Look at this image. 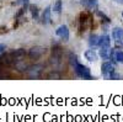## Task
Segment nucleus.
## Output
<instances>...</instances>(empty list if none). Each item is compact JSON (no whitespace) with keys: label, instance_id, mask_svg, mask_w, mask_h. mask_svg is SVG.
<instances>
[{"label":"nucleus","instance_id":"dca6fc26","mask_svg":"<svg viewBox=\"0 0 123 122\" xmlns=\"http://www.w3.org/2000/svg\"><path fill=\"white\" fill-rule=\"evenodd\" d=\"M5 51V45H0V53H3Z\"/></svg>","mask_w":123,"mask_h":122},{"label":"nucleus","instance_id":"20e7f679","mask_svg":"<svg viewBox=\"0 0 123 122\" xmlns=\"http://www.w3.org/2000/svg\"><path fill=\"white\" fill-rule=\"evenodd\" d=\"M46 52V48H43V47H33L32 49L30 51V57L32 58V59H37V58H39L41 56H42L43 53Z\"/></svg>","mask_w":123,"mask_h":122},{"label":"nucleus","instance_id":"423d86ee","mask_svg":"<svg viewBox=\"0 0 123 122\" xmlns=\"http://www.w3.org/2000/svg\"><path fill=\"white\" fill-rule=\"evenodd\" d=\"M112 37L117 43H121V41L123 39V28L121 27H115L112 30Z\"/></svg>","mask_w":123,"mask_h":122},{"label":"nucleus","instance_id":"1a4fd4ad","mask_svg":"<svg viewBox=\"0 0 123 122\" xmlns=\"http://www.w3.org/2000/svg\"><path fill=\"white\" fill-rule=\"evenodd\" d=\"M98 43H100V37L97 35H91L89 37V46L91 48H96L98 47Z\"/></svg>","mask_w":123,"mask_h":122},{"label":"nucleus","instance_id":"7ed1b4c3","mask_svg":"<svg viewBox=\"0 0 123 122\" xmlns=\"http://www.w3.org/2000/svg\"><path fill=\"white\" fill-rule=\"evenodd\" d=\"M55 33L57 36H59L63 41H68L69 39V28L67 25H62L55 30Z\"/></svg>","mask_w":123,"mask_h":122},{"label":"nucleus","instance_id":"9b49d317","mask_svg":"<svg viewBox=\"0 0 123 122\" xmlns=\"http://www.w3.org/2000/svg\"><path fill=\"white\" fill-rule=\"evenodd\" d=\"M42 22L43 24H49L50 22V7H46V10L43 11V16H42Z\"/></svg>","mask_w":123,"mask_h":122},{"label":"nucleus","instance_id":"ddd939ff","mask_svg":"<svg viewBox=\"0 0 123 122\" xmlns=\"http://www.w3.org/2000/svg\"><path fill=\"white\" fill-rule=\"evenodd\" d=\"M53 11L57 13L58 15L62 13V0H57V1L54 3V5H53Z\"/></svg>","mask_w":123,"mask_h":122},{"label":"nucleus","instance_id":"f8f14e48","mask_svg":"<svg viewBox=\"0 0 123 122\" xmlns=\"http://www.w3.org/2000/svg\"><path fill=\"white\" fill-rule=\"evenodd\" d=\"M115 59L117 60V63H122L123 64V51H116L113 52Z\"/></svg>","mask_w":123,"mask_h":122},{"label":"nucleus","instance_id":"6e6552de","mask_svg":"<svg viewBox=\"0 0 123 122\" xmlns=\"http://www.w3.org/2000/svg\"><path fill=\"white\" fill-rule=\"evenodd\" d=\"M98 47H111V37L108 35H104L100 37V43Z\"/></svg>","mask_w":123,"mask_h":122},{"label":"nucleus","instance_id":"a211bd4d","mask_svg":"<svg viewBox=\"0 0 123 122\" xmlns=\"http://www.w3.org/2000/svg\"><path fill=\"white\" fill-rule=\"evenodd\" d=\"M122 16H123V13H122Z\"/></svg>","mask_w":123,"mask_h":122},{"label":"nucleus","instance_id":"f257e3e1","mask_svg":"<svg viewBox=\"0 0 123 122\" xmlns=\"http://www.w3.org/2000/svg\"><path fill=\"white\" fill-rule=\"evenodd\" d=\"M70 64L73 65L74 68V72L79 78H83V79H94L91 77V72L90 69L83 64H80L78 62V58L75 54H70Z\"/></svg>","mask_w":123,"mask_h":122},{"label":"nucleus","instance_id":"0eeeda50","mask_svg":"<svg viewBox=\"0 0 123 122\" xmlns=\"http://www.w3.org/2000/svg\"><path fill=\"white\" fill-rule=\"evenodd\" d=\"M84 56H85V58L89 60V62H96V60L98 59V56H97V53L95 52L94 49H87L86 52L84 53Z\"/></svg>","mask_w":123,"mask_h":122},{"label":"nucleus","instance_id":"39448f33","mask_svg":"<svg viewBox=\"0 0 123 122\" xmlns=\"http://www.w3.org/2000/svg\"><path fill=\"white\" fill-rule=\"evenodd\" d=\"M98 56L104 59H110L112 56H113V51H112L111 47H101L100 48V52Z\"/></svg>","mask_w":123,"mask_h":122},{"label":"nucleus","instance_id":"9d476101","mask_svg":"<svg viewBox=\"0 0 123 122\" xmlns=\"http://www.w3.org/2000/svg\"><path fill=\"white\" fill-rule=\"evenodd\" d=\"M81 4L86 9H96L98 5V1L97 0H81Z\"/></svg>","mask_w":123,"mask_h":122},{"label":"nucleus","instance_id":"f3484780","mask_svg":"<svg viewBox=\"0 0 123 122\" xmlns=\"http://www.w3.org/2000/svg\"><path fill=\"white\" fill-rule=\"evenodd\" d=\"M115 1H117V3H119V4H123V0H115Z\"/></svg>","mask_w":123,"mask_h":122},{"label":"nucleus","instance_id":"f03ea898","mask_svg":"<svg viewBox=\"0 0 123 122\" xmlns=\"http://www.w3.org/2000/svg\"><path fill=\"white\" fill-rule=\"evenodd\" d=\"M101 72H102V74H104V75H106L107 78H110L112 74L115 73V64L112 63V62H105V63H102Z\"/></svg>","mask_w":123,"mask_h":122},{"label":"nucleus","instance_id":"2eb2a0df","mask_svg":"<svg viewBox=\"0 0 123 122\" xmlns=\"http://www.w3.org/2000/svg\"><path fill=\"white\" fill-rule=\"evenodd\" d=\"M58 75H59L58 73H52V74H49L48 79H53V78H54V79H59L60 77H58Z\"/></svg>","mask_w":123,"mask_h":122},{"label":"nucleus","instance_id":"4468645a","mask_svg":"<svg viewBox=\"0 0 123 122\" xmlns=\"http://www.w3.org/2000/svg\"><path fill=\"white\" fill-rule=\"evenodd\" d=\"M31 11H32L33 17H38V9H37V6H31Z\"/></svg>","mask_w":123,"mask_h":122}]
</instances>
